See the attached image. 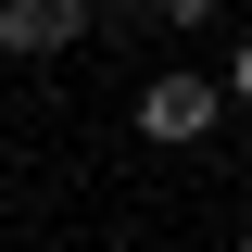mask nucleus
Wrapping results in <instances>:
<instances>
[{
    "instance_id": "obj_3",
    "label": "nucleus",
    "mask_w": 252,
    "mask_h": 252,
    "mask_svg": "<svg viewBox=\"0 0 252 252\" xmlns=\"http://www.w3.org/2000/svg\"><path fill=\"white\" fill-rule=\"evenodd\" d=\"M152 13H164V26H215V0H152Z\"/></svg>"
},
{
    "instance_id": "obj_1",
    "label": "nucleus",
    "mask_w": 252,
    "mask_h": 252,
    "mask_svg": "<svg viewBox=\"0 0 252 252\" xmlns=\"http://www.w3.org/2000/svg\"><path fill=\"white\" fill-rule=\"evenodd\" d=\"M202 126H227V89L215 76H152V89H139V139H202Z\"/></svg>"
},
{
    "instance_id": "obj_2",
    "label": "nucleus",
    "mask_w": 252,
    "mask_h": 252,
    "mask_svg": "<svg viewBox=\"0 0 252 252\" xmlns=\"http://www.w3.org/2000/svg\"><path fill=\"white\" fill-rule=\"evenodd\" d=\"M76 38H89V0H0V51L51 63V51H76Z\"/></svg>"
}]
</instances>
